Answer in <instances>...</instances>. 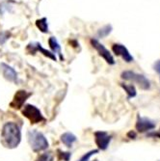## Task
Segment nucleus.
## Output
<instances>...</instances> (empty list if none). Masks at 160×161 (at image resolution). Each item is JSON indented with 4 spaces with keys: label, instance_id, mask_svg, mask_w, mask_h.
I'll list each match as a JSON object with an SVG mask.
<instances>
[{
    "label": "nucleus",
    "instance_id": "obj_1",
    "mask_svg": "<svg viewBox=\"0 0 160 161\" xmlns=\"http://www.w3.org/2000/svg\"><path fill=\"white\" fill-rule=\"evenodd\" d=\"M21 141L19 126L13 122L6 123L1 131V143L8 149H16Z\"/></svg>",
    "mask_w": 160,
    "mask_h": 161
},
{
    "label": "nucleus",
    "instance_id": "obj_2",
    "mask_svg": "<svg viewBox=\"0 0 160 161\" xmlns=\"http://www.w3.org/2000/svg\"><path fill=\"white\" fill-rule=\"evenodd\" d=\"M28 143L35 153H40L48 148V141L41 132L37 130H30L27 132Z\"/></svg>",
    "mask_w": 160,
    "mask_h": 161
},
{
    "label": "nucleus",
    "instance_id": "obj_3",
    "mask_svg": "<svg viewBox=\"0 0 160 161\" xmlns=\"http://www.w3.org/2000/svg\"><path fill=\"white\" fill-rule=\"evenodd\" d=\"M121 77L124 80L131 81V82L136 83L143 90H150V88H151L150 80L145 75L137 74V72H134L131 70H125V71L122 72Z\"/></svg>",
    "mask_w": 160,
    "mask_h": 161
},
{
    "label": "nucleus",
    "instance_id": "obj_4",
    "mask_svg": "<svg viewBox=\"0 0 160 161\" xmlns=\"http://www.w3.org/2000/svg\"><path fill=\"white\" fill-rule=\"evenodd\" d=\"M21 113L25 118H27L33 125L40 124L41 122L46 121L45 117L42 116L40 109L38 107H36L35 105H32V104H26L23 107V109L21 110Z\"/></svg>",
    "mask_w": 160,
    "mask_h": 161
},
{
    "label": "nucleus",
    "instance_id": "obj_5",
    "mask_svg": "<svg viewBox=\"0 0 160 161\" xmlns=\"http://www.w3.org/2000/svg\"><path fill=\"white\" fill-rule=\"evenodd\" d=\"M91 43L93 47L97 51V53L103 58V59L109 64V65H114L116 62H115V59L114 57L112 56V54L110 53V51L102 45V43H100L96 39H92L91 40Z\"/></svg>",
    "mask_w": 160,
    "mask_h": 161
},
{
    "label": "nucleus",
    "instance_id": "obj_6",
    "mask_svg": "<svg viewBox=\"0 0 160 161\" xmlns=\"http://www.w3.org/2000/svg\"><path fill=\"white\" fill-rule=\"evenodd\" d=\"M32 96V93H29L25 90H19L14 96L13 100L10 102V107L13 109H20L23 107L25 101Z\"/></svg>",
    "mask_w": 160,
    "mask_h": 161
},
{
    "label": "nucleus",
    "instance_id": "obj_7",
    "mask_svg": "<svg viewBox=\"0 0 160 161\" xmlns=\"http://www.w3.org/2000/svg\"><path fill=\"white\" fill-rule=\"evenodd\" d=\"M155 125H156V124L152 120L146 118V117H142L140 115L137 116V122L135 125V128L138 132H140V133L148 132V131L154 129Z\"/></svg>",
    "mask_w": 160,
    "mask_h": 161
},
{
    "label": "nucleus",
    "instance_id": "obj_8",
    "mask_svg": "<svg viewBox=\"0 0 160 161\" xmlns=\"http://www.w3.org/2000/svg\"><path fill=\"white\" fill-rule=\"evenodd\" d=\"M95 142L97 148L101 151H105L108 149L109 144L111 142L112 136L109 135L105 131H96L95 132Z\"/></svg>",
    "mask_w": 160,
    "mask_h": 161
},
{
    "label": "nucleus",
    "instance_id": "obj_9",
    "mask_svg": "<svg viewBox=\"0 0 160 161\" xmlns=\"http://www.w3.org/2000/svg\"><path fill=\"white\" fill-rule=\"evenodd\" d=\"M112 50L117 56H121L126 63L133 62L134 60L133 56L130 54L128 49L124 45H121V43H114L112 46Z\"/></svg>",
    "mask_w": 160,
    "mask_h": 161
},
{
    "label": "nucleus",
    "instance_id": "obj_10",
    "mask_svg": "<svg viewBox=\"0 0 160 161\" xmlns=\"http://www.w3.org/2000/svg\"><path fill=\"white\" fill-rule=\"evenodd\" d=\"M26 49H27V51L30 54H35V52L41 51L43 55L47 56V58H49V59H51L53 61H56V59H57L56 55L53 52L48 51L47 49H45L41 47V43H39V42H31V43H29V45L27 46Z\"/></svg>",
    "mask_w": 160,
    "mask_h": 161
},
{
    "label": "nucleus",
    "instance_id": "obj_11",
    "mask_svg": "<svg viewBox=\"0 0 160 161\" xmlns=\"http://www.w3.org/2000/svg\"><path fill=\"white\" fill-rule=\"evenodd\" d=\"M0 69H1L3 76L8 81L14 82V83L18 81V74H17V71L14 70V68H12L11 66L7 65L5 63H1L0 64Z\"/></svg>",
    "mask_w": 160,
    "mask_h": 161
},
{
    "label": "nucleus",
    "instance_id": "obj_12",
    "mask_svg": "<svg viewBox=\"0 0 160 161\" xmlns=\"http://www.w3.org/2000/svg\"><path fill=\"white\" fill-rule=\"evenodd\" d=\"M48 45H49V47H50L52 52H53L54 54H55V53L59 54L60 59H61L62 61H64V57H63V55H62V53H61V47H60V45L58 43L57 40H56L54 37H50V38H49V40H48Z\"/></svg>",
    "mask_w": 160,
    "mask_h": 161
},
{
    "label": "nucleus",
    "instance_id": "obj_13",
    "mask_svg": "<svg viewBox=\"0 0 160 161\" xmlns=\"http://www.w3.org/2000/svg\"><path fill=\"white\" fill-rule=\"evenodd\" d=\"M76 140H77L76 136L74 134L70 133V132H66V133H64V134L61 135V141H62V143L65 146H67L68 148H70L71 146H72V144H74V142H76Z\"/></svg>",
    "mask_w": 160,
    "mask_h": 161
},
{
    "label": "nucleus",
    "instance_id": "obj_14",
    "mask_svg": "<svg viewBox=\"0 0 160 161\" xmlns=\"http://www.w3.org/2000/svg\"><path fill=\"white\" fill-rule=\"evenodd\" d=\"M120 85L124 90V92L127 94V98H132V97H136L137 91H136V88H135L134 85H132V84H124V83H121Z\"/></svg>",
    "mask_w": 160,
    "mask_h": 161
},
{
    "label": "nucleus",
    "instance_id": "obj_15",
    "mask_svg": "<svg viewBox=\"0 0 160 161\" xmlns=\"http://www.w3.org/2000/svg\"><path fill=\"white\" fill-rule=\"evenodd\" d=\"M36 25L40 29V31H41L42 33H47L48 32V24H47V20L46 18L38 19L36 21Z\"/></svg>",
    "mask_w": 160,
    "mask_h": 161
},
{
    "label": "nucleus",
    "instance_id": "obj_16",
    "mask_svg": "<svg viewBox=\"0 0 160 161\" xmlns=\"http://www.w3.org/2000/svg\"><path fill=\"white\" fill-rule=\"evenodd\" d=\"M112 31V26L111 25H105L104 27L100 28L99 30L97 31V36L99 38H104L107 37Z\"/></svg>",
    "mask_w": 160,
    "mask_h": 161
},
{
    "label": "nucleus",
    "instance_id": "obj_17",
    "mask_svg": "<svg viewBox=\"0 0 160 161\" xmlns=\"http://www.w3.org/2000/svg\"><path fill=\"white\" fill-rule=\"evenodd\" d=\"M54 157L52 153L50 152H47V153H43L41 154H40L35 161H53Z\"/></svg>",
    "mask_w": 160,
    "mask_h": 161
},
{
    "label": "nucleus",
    "instance_id": "obj_18",
    "mask_svg": "<svg viewBox=\"0 0 160 161\" xmlns=\"http://www.w3.org/2000/svg\"><path fill=\"white\" fill-rule=\"evenodd\" d=\"M57 155H58V159L59 160H64V161H69L71 157V153L69 152H63L61 150L57 151Z\"/></svg>",
    "mask_w": 160,
    "mask_h": 161
},
{
    "label": "nucleus",
    "instance_id": "obj_19",
    "mask_svg": "<svg viewBox=\"0 0 160 161\" xmlns=\"http://www.w3.org/2000/svg\"><path fill=\"white\" fill-rule=\"evenodd\" d=\"M11 34L9 31H1L0 32V46L4 45V43L10 39Z\"/></svg>",
    "mask_w": 160,
    "mask_h": 161
},
{
    "label": "nucleus",
    "instance_id": "obj_20",
    "mask_svg": "<svg viewBox=\"0 0 160 161\" xmlns=\"http://www.w3.org/2000/svg\"><path fill=\"white\" fill-rule=\"evenodd\" d=\"M97 153H98V150H92V151H90L89 153H85L78 161H89V159H90L93 155H95V154H97Z\"/></svg>",
    "mask_w": 160,
    "mask_h": 161
},
{
    "label": "nucleus",
    "instance_id": "obj_21",
    "mask_svg": "<svg viewBox=\"0 0 160 161\" xmlns=\"http://www.w3.org/2000/svg\"><path fill=\"white\" fill-rule=\"evenodd\" d=\"M153 69H154V70L157 72V74H159V75H160V60H157V61L154 63V65H153Z\"/></svg>",
    "mask_w": 160,
    "mask_h": 161
},
{
    "label": "nucleus",
    "instance_id": "obj_22",
    "mask_svg": "<svg viewBox=\"0 0 160 161\" xmlns=\"http://www.w3.org/2000/svg\"><path fill=\"white\" fill-rule=\"evenodd\" d=\"M149 137H156V138H160V128L159 130H157L156 132H150L148 133Z\"/></svg>",
    "mask_w": 160,
    "mask_h": 161
},
{
    "label": "nucleus",
    "instance_id": "obj_23",
    "mask_svg": "<svg viewBox=\"0 0 160 161\" xmlns=\"http://www.w3.org/2000/svg\"><path fill=\"white\" fill-rule=\"evenodd\" d=\"M127 137L130 138V139H135L137 137V134H136V132L134 130H130L129 132L127 133Z\"/></svg>",
    "mask_w": 160,
    "mask_h": 161
},
{
    "label": "nucleus",
    "instance_id": "obj_24",
    "mask_svg": "<svg viewBox=\"0 0 160 161\" xmlns=\"http://www.w3.org/2000/svg\"><path fill=\"white\" fill-rule=\"evenodd\" d=\"M94 161H98V160H97V159H96V160H94Z\"/></svg>",
    "mask_w": 160,
    "mask_h": 161
},
{
    "label": "nucleus",
    "instance_id": "obj_25",
    "mask_svg": "<svg viewBox=\"0 0 160 161\" xmlns=\"http://www.w3.org/2000/svg\"><path fill=\"white\" fill-rule=\"evenodd\" d=\"M159 161H160V160H159Z\"/></svg>",
    "mask_w": 160,
    "mask_h": 161
}]
</instances>
